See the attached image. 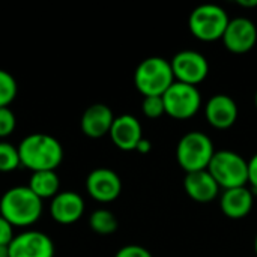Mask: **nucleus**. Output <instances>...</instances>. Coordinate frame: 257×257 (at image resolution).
Returning <instances> with one entry per match:
<instances>
[{
    "instance_id": "obj_1",
    "label": "nucleus",
    "mask_w": 257,
    "mask_h": 257,
    "mask_svg": "<svg viewBox=\"0 0 257 257\" xmlns=\"http://www.w3.org/2000/svg\"><path fill=\"white\" fill-rule=\"evenodd\" d=\"M21 166L33 172L56 170L63 161L62 143L51 134L32 133L18 145Z\"/></svg>"
},
{
    "instance_id": "obj_2",
    "label": "nucleus",
    "mask_w": 257,
    "mask_h": 257,
    "mask_svg": "<svg viewBox=\"0 0 257 257\" xmlns=\"http://www.w3.org/2000/svg\"><path fill=\"white\" fill-rule=\"evenodd\" d=\"M42 211V200L27 185L12 187L0 197V215L14 227L33 226L39 221Z\"/></svg>"
},
{
    "instance_id": "obj_3",
    "label": "nucleus",
    "mask_w": 257,
    "mask_h": 257,
    "mask_svg": "<svg viewBox=\"0 0 257 257\" xmlns=\"http://www.w3.org/2000/svg\"><path fill=\"white\" fill-rule=\"evenodd\" d=\"M175 83L170 60L158 56L142 60L134 71L136 89L143 96H163Z\"/></svg>"
},
{
    "instance_id": "obj_4",
    "label": "nucleus",
    "mask_w": 257,
    "mask_h": 257,
    "mask_svg": "<svg viewBox=\"0 0 257 257\" xmlns=\"http://www.w3.org/2000/svg\"><path fill=\"white\" fill-rule=\"evenodd\" d=\"M215 154L209 136L202 131H190L181 137L176 146V160L185 173L208 170Z\"/></svg>"
},
{
    "instance_id": "obj_5",
    "label": "nucleus",
    "mask_w": 257,
    "mask_h": 257,
    "mask_svg": "<svg viewBox=\"0 0 257 257\" xmlns=\"http://www.w3.org/2000/svg\"><path fill=\"white\" fill-rule=\"evenodd\" d=\"M208 172L215 179L220 188L230 190L247 187L248 184V163L244 157L233 151H215Z\"/></svg>"
},
{
    "instance_id": "obj_6",
    "label": "nucleus",
    "mask_w": 257,
    "mask_h": 257,
    "mask_svg": "<svg viewBox=\"0 0 257 257\" xmlns=\"http://www.w3.org/2000/svg\"><path fill=\"white\" fill-rule=\"evenodd\" d=\"M229 21L230 18L221 6L206 3L193 9L188 18V27L196 39L215 42L223 38Z\"/></svg>"
},
{
    "instance_id": "obj_7",
    "label": "nucleus",
    "mask_w": 257,
    "mask_h": 257,
    "mask_svg": "<svg viewBox=\"0 0 257 257\" xmlns=\"http://www.w3.org/2000/svg\"><path fill=\"white\" fill-rule=\"evenodd\" d=\"M163 102L167 116L176 120H185L200 110L202 95L197 86L175 81L163 95Z\"/></svg>"
},
{
    "instance_id": "obj_8",
    "label": "nucleus",
    "mask_w": 257,
    "mask_h": 257,
    "mask_svg": "<svg viewBox=\"0 0 257 257\" xmlns=\"http://www.w3.org/2000/svg\"><path fill=\"white\" fill-rule=\"evenodd\" d=\"M175 81L197 86L209 74V63L206 57L194 50H182L170 60Z\"/></svg>"
},
{
    "instance_id": "obj_9",
    "label": "nucleus",
    "mask_w": 257,
    "mask_h": 257,
    "mask_svg": "<svg viewBox=\"0 0 257 257\" xmlns=\"http://www.w3.org/2000/svg\"><path fill=\"white\" fill-rule=\"evenodd\" d=\"M53 239L41 230H23L8 245V257H54Z\"/></svg>"
},
{
    "instance_id": "obj_10",
    "label": "nucleus",
    "mask_w": 257,
    "mask_h": 257,
    "mask_svg": "<svg viewBox=\"0 0 257 257\" xmlns=\"http://www.w3.org/2000/svg\"><path fill=\"white\" fill-rule=\"evenodd\" d=\"M86 191L93 200L99 203H110L120 196L122 181L114 170L98 167L87 175Z\"/></svg>"
},
{
    "instance_id": "obj_11",
    "label": "nucleus",
    "mask_w": 257,
    "mask_h": 257,
    "mask_svg": "<svg viewBox=\"0 0 257 257\" xmlns=\"http://www.w3.org/2000/svg\"><path fill=\"white\" fill-rule=\"evenodd\" d=\"M227 51L233 54H245L254 48L257 42L256 24L245 17H236L229 21L221 38Z\"/></svg>"
},
{
    "instance_id": "obj_12",
    "label": "nucleus",
    "mask_w": 257,
    "mask_h": 257,
    "mask_svg": "<svg viewBox=\"0 0 257 257\" xmlns=\"http://www.w3.org/2000/svg\"><path fill=\"white\" fill-rule=\"evenodd\" d=\"M86 205L81 194L77 191H60L56 197L51 199L50 203V215L51 218L63 226H69L77 223L84 214Z\"/></svg>"
},
{
    "instance_id": "obj_13",
    "label": "nucleus",
    "mask_w": 257,
    "mask_h": 257,
    "mask_svg": "<svg viewBox=\"0 0 257 257\" xmlns=\"http://www.w3.org/2000/svg\"><path fill=\"white\" fill-rule=\"evenodd\" d=\"M205 117L212 128L229 130L238 119V105L232 96L226 93H217L206 102Z\"/></svg>"
},
{
    "instance_id": "obj_14",
    "label": "nucleus",
    "mask_w": 257,
    "mask_h": 257,
    "mask_svg": "<svg viewBox=\"0 0 257 257\" xmlns=\"http://www.w3.org/2000/svg\"><path fill=\"white\" fill-rule=\"evenodd\" d=\"M108 136L117 149L126 151V152L136 151L137 145L143 139L142 123L133 114L116 116Z\"/></svg>"
},
{
    "instance_id": "obj_15",
    "label": "nucleus",
    "mask_w": 257,
    "mask_h": 257,
    "mask_svg": "<svg viewBox=\"0 0 257 257\" xmlns=\"http://www.w3.org/2000/svg\"><path fill=\"white\" fill-rule=\"evenodd\" d=\"M114 114L111 108L105 104H92L89 105L80 120V128L83 134L89 139H101L110 134L111 125L114 122Z\"/></svg>"
},
{
    "instance_id": "obj_16",
    "label": "nucleus",
    "mask_w": 257,
    "mask_h": 257,
    "mask_svg": "<svg viewBox=\"0 0 257 257\" xmlns=\"http://www.w3.org/2000/svg\"><path fill=\"white\" fill-rule=\"evenodd\" d=\"M184 188L190 199L197 203H209L220 194V187L208 170L185 173Z\"/></svg>"
},
{
    "instance_id": "obj_17",
    "label": "nucleus",
    "mask_w": 257,
    "mask_h": 257,
    "mask_svg": "<svg viewBox=\"0 0 257 257\" xmlns=\"http://www.w3.org/2000/svg\"><path fill=\"white\" fill-rule=\"evenodd\" d=\"M253 191L248 187H238L224 190L220 199L221 212L230 220H242L245 218L253 208Z\"/></svg>"
},
{
    "instance_id": "obj_18",
    "label": "nucleus",
    "mask_w": 257,
    "mask_h": 257,
    "mask_svg": "<svg viewBox=\"0 0 257 257\" xmlns=\"http://www.w3.org/2000/svg\"><path fill=\"white\" fill-rule=\"evenodd\" d=\"M27 187L41 199H53L60 193V178L56 170L33 172L29 178Z\"/></svg>"
},
{
    "instance_id": "obj_19",
    "label": "nucleus",
    "mask_w": 257,
    "mask_h": 257,
    "mask_svg": "<svg viewBox=\"0 0 257 257\" xmlns=\"http://www.w3.org/2000/svg\"><path fill=\"white\" fill-rule=\"evenodd\" d=\"M117 218L108 209H96L89 217V227L98 235H111L117 230Z\"/></svg>"
},
{
    "instance_id": "obj_20",
    "label": "nucleus",
    "mask_w": 257,
    "mask_h": 257,
    "mask_svg": "<svg viewBox=\"0 0 257 257\" xmlns=\"http://www.w3.org/2000/svg\"><path fill=\"white\" fill-rule=\"evenodd\" d=\"M21 166L18 146L0 140V173H11Z\"/></svg>"
},
{
    "instance_id": "obj_21",
    "label": "nucleus",
    "mask_w": 257,
    "mask_h": 257,
    "mask_svg": "<svg viewBox=\"0 0 257 257\" xmlns=\"http://www.w3.org/2000/svg\"><path fill=\"white\" fill-rule=\"evenodd\" d=\"M18 93V84L14 75L0 69V107H9Z\"/></svg>"
},
{
    "instance_id": "obj_22",
    "label": "nucleus",
    "mask_w": 257,
    "mask_h": 257,
    "mask_svg": "<svg viewBox=\"0 0 257 257\" xmlns=\"http://www.w3.org/2000/svg\"><path fill=\"white\" fill-rule=\"evenodd\" d=\"M142 111L149 119H158L166 114L163 96H145L142 102Z\"/></svg>"
},
{
    "instance_id": "obj_23",
    "label": "nucleus",
    "mask_w": 257,
    "mask_h": 257,
    "mask_svg": "<svg viewBox=\"0 0 257 257\" xmlns=\"http://www.w3.org/2000/svg\"><path fill=\"white\" fill-rule=\"evenodd\" d=\"M17 128V117L9 107H0V140L8 139Z\"/></svg>"
},
{
    "instance_id": "obj_24",
    "label": "nucleus",
    "mask_w": 257,
    "mask_h": 257,
    "mask_svg": "<svg viewBox=\"0 0 257 257\" xmlns=\"http://www.w3.org/2000/svg\"><path fill=\"white\" fill-rule=\"evenodd\" d=\"M114 257H152V254L145 247L131 244V245H125V247L119 248Z\"/></svg>"
},
{
    "instance_id": "obj_25",
    "label": "nucleus",
    "mask_w": 257,
    "mask_h": 257,
    "mask_svg": "<svg viewBox=\"0 0 257 257\" xmlns=\"http://www.w3.org/2000/svg\"><path fill=\"white\" fill-rule=\"evenodd\" d=\"M14 236H15L14 226L0 215V245L8 247L11 244V241L14 239Z\"/></svg>"
},
{
    "instance_id": "obj_26",
    "label": "nucleus",
    "mask_w": 257,
    "mask_h": 257,
    "mask_svg": "<svg viewBox=\"0 0 257 257\" xmlns=\"http://www.w3.org/2000/svg\"><path fill=\"white\" fill-rule=\"evenodd\" d=\"M247 163H248V184L251 185L253 191L257 193V154H254Z\"/></svg>"
},
{
    "instance_id": "obj_27",
    "label": "nucleus",
    "mask_w": 257,
    "mask_h": 257,
    "mask_svg": "<svg viewBox=\"0 0 257 257\" xmlns=\"http://www.w3.org/2000/svg\"><path fill=\"white\" fill-rule=\"evenodd\" d=\"M151 149H152V143H151L148 139L143 137V139L140 140V143L137 145V149H136V151H137L139 154H143V155H145V154H149Z\"/></svg>"
},
{
    "instance_id": "obj_28",
    "label": "nucleus",
    "mask_w": 257,
    "mask_h": 257,
    "mask_svg": "<svg viewBox=\"0 0 257 257\" xmlns=\"http://www.w3.org/2000/svg\"><path fill=\"white\" fill-rule=\"evenodd\" d=\"M241 8H256L257 0H238L236 2Z\"/></svg>"
},
{
    "instance_id": "obj_29",
    "label": "nucleus",
    "mask_w": 257,
    "mask_h": 257,
    "mask_svg": "<svg viewBox=\"0 0 257 257\" xmlns=\"http://www.w3.org/2000/svg\"><path fill=\"white\" fill-rule=\"evenodd\" d=\"M0 257H8V247L0 245Z\"/></svg>"
},
{
    "instance_id": "obj_30",
    "label": "nucleus",
    "mask_w": 257,
    "mask_h": 257,
    "mask_svg": "<svg viewBox=\"0 0 257 257\" xmlns=\"http://www.w3.org/2000/svg\"><path fill=\"white\" fill-rule=\"evenodd\" d=\"M254 253H256V256H257V233H256V238H254Z\"/></svg>"
},
{
    "instance_id": "obj_31",
    "label": "nucleus",
    "mask_w": 257,
    "mask_h": 257,
    "mask_svg": "<svg viewBox=\"0 0 257 257\" xmlns=\"http://www.w3.org/2000/svg\"><path fill=\"white\" fill-rule=\"evenodd\" d=\"M254 105H256V108H257V90H256V93H254Z\"/></svg>"
}]
</instances>
